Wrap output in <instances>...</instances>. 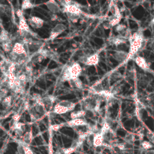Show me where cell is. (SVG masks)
<instances>
[{"label": "cell", "mask_w": 154, "mask_h": 154, "mask_svg": "<svg viewBox=\"0 0 154 154\" xmlns=\"http://www.w3.org/2000/svg\"><path fill=\"white\" fill-rule=\"evenodd\" d=\"M128 40L130 43L129 51L127 60H129L134 57L140 49H142L145 44V40L143 32L141 31H137L132 34Z\"/></svg>", "instance_id": "6da1fadb"}, {"label": "cell", "mask_w": 154, "mask_h": 154, "mask_svg": "<svg viewBox=\"0 0 154 154\" xmlns=\"http://www.w3.org/2000/svg\"><path fill=\"white\" fill-rule=\"evenodd\" d=\"M81 72L82 67L79 63L73 62L70 65L66 66L62 73L61 80L63 82H69L72 79L79 78Z\"/></svg>", "instance_id": "7a4b0ae2"}, {"label": "cell", "mask_w": 154, "mask_h": 154, "mask_svg": "<svg viewBox=\"0 0 154 154\" xmlns=\"http://www.w3.org/2000/svg\"><path fill=\"white\" fill-rule=\"evenodd\" d=\"M76 103L69 100H61L54 105L52 112L55 114H64L74 110Z\"/></svg>", "instance_id": "3957f363"}, {"label": "cell", "mask_w": 154, "mask_h": 154, "mask_svg": "<svg viewBox=\"0 0 154 154\" xmlns=\"http://www.w3.org/2000/svg\"><path fill=\"white\" fill-rule=\"evenodd\" d=\"M79 61L87 66H96L99 62V55L96 52L89 55L84 56L79 59Z\"/></svg>", "instance_id": "277c9868"}, {"label": "cell", "mask_w": 154, "mask_h": 154, "mask_svg": "<svg viewBox=\"0 0 154 154\" xmlns=\"http://www.w3.org/2000/svg\"><path fill=\"white\" fill-rule=\"evenodd\" d=\"M16 14L19 19V31L30 32L32 30L30 29L28 23H27L23 11L20 9L16 10Z\"/></svg>", "instance_id": "5b68a950"}, {"label": "cell", "mask_w": 154, "mask_h": 154, "mask_svg": "<svg viewBox=\"0 0 154 154\" xmlns=\"http://www.w3.org/2000/svg\"><path fill=\"white\" fill-rule=\"evenodd\" d=\"M66 29H67V27L65 25L61 23H57L51 29L49 36L48 38V40L52 41L55 40L60 34H61L63 32H64Z\"/></svg>", "instance_id": "8992f818"}, {"label": "cell", "mask_w": 154, "mask_h": 154, "mask_svg": "<svg viewBox=\"0 0 154 154\" xmlns=\"http://www.w3.org/2000/svg\"><path fill=\"white\" fill-rule=\"evenodd\" d=\"M45 23V20L38 16H31L28 19V25L33 29L42 28Z\"/></svg>", "instance_id": "52a82bcc"}, {"label": "cell", "mask_w": 154, "mask_h": 154, "mask_svg": "<svg viewBox=\"0 0 154 154\" xmlns=\"http://www.w3.org/2000/svg\"><path fill=\"white\" fill-rule=\"evenodd\" d=\"M135 63L142 70L146 71V72H150L151 69L150 68L149 63L147 62L146 60L140 55H137L134 58Z\"/></svg>", "instance_id": "ba28073f"}, {"label": "cell", "mask_w": 154, "mask_h": 154, "mask_svg": "<svg viewBox=\"0 0 154 154\" xmlns=\"http://www.w3.org/2000/svg\"><path fill=\"white\" fill-rule=\"evenodd\" d=\"M48 9L52 14H57L61 11V8L60 4L54 0H50L45 3Z\"/></svg>", "instance_id": "9c48e42d"}, {"label": "cell", "mask_w": 154, "mask_h": 154, "mask_svg": "<svg viewBox=\"0 0 154 154\" xmlns=\"http://www.w3.org/2000/svg\"><path fill=\"white\" fill-rule=\"evenodd\" d=\"M55 101V97L52 95H48L42 97V102L45 105L47 111H51L53 108L54 103Z\"/></svg>", "instance_id": "30bf717a"}, {"label": "cell", "mask_w": 154, "mask_h": 154, "mask_svg": "<svg viewBox=\"0 0 154 154\" xmlns=\"http://www.w3.org/2000/svg\"><path fill=\"white\" fill-rule=\"evenodd\" d=\"M87 122L83 118H78L75 119H71L70 120L68 121L65 123V125H67L68 126L75 128V127H79V126H86L88 125Z\"/></svg>", "instance_id": "8fae6325"}, {"label": "cell", "mask_w": 154, "mask_h": 154, "mask_svg": "<svg viewBox=\"0 0 154 154\" xmlns=\"http://www.w3.org/2000/svg\"><path fill=\"white\" fill-rule=\"evenodd\" d=\"M11 52L17 55H25L28 56L23 43L16 42L14 44Z\"/></svg>", "instance_id": "7c38bea8"}, {"label": "cell", "mask_w": 154, "mask_h": 154, "mask_svg": "<svg viewBox=\"0 0 154 154\" xmlns=\"http://www.w3.org/2000/svg\"><path fill=\"white\" fill-rule=\"evenodd\" d=\"M11 129L14 131L16 135L22 136L25 130V125L19 122L13 123L11 125Z\"/></svg>", "instance_id": "4fadbf2b"}, {"label": "cell", "mask_w": 154, "mask_h": 154, "mask_svg": "<svg viewBox=\"0 0 154 154\" xmlns=\"http://www.w3.org/2000/svg\"><path fill=\"white\" fill-rule=\"evenodd\" d=\"M128 52L123 50H119L114 52L113 58L118 62L122 63L127 60Z\"/></svg>", "instance_id": "5bb4252c"}, {"label": "cell", "mask_w": 154, "mask_h": 154, "mask_svg": "<svg viewBox=\"0 0 154 154\" xmlns=\"http://www.w3.org/2000/svg\"><path fill=\"white\" fill-rule=\"evenodd\" d=\"M127 41H128V39L126 38L124 36L121 35H118L116 36L112 37L109 40V42L117 46L125 44L127 42Z\"/></svg>", "instance_id": "9a60e30c"}, {"label": "cell", "mask_w": 154, "mask_h": 154, "mask_svg": "<svg viewBox=\"0 0 154 154\" xmlns=\"http://www.w3.org/2000/svg\"><path fill=\"white\" fill-rule=\"evenodd\" d=\"M103 141H104L103 135L100 132H99L97 133L94 134L93 145L96 147L102 146L103 144Z\"/></svg>", "instance_id": "2e32d148"}, {"label": "cell", "mask_w": 154, "mask_h": 154, "mask_svg": "<svg viewBox=\"0 0 154 154\" xmlns=\"http://www.w3.org/2000/svg\"><path fill=\"white\" fill-rule=\"evenodd\" d=\"M10 38L9 33L4 28L2 24L0 22V43L8 40Z\"/></svg>", "instance_id": "e0dca14e"}, {"label": "cell", "mask_w": 154, "mask_h": 154, "mask_svg": "<svg viewBox=\"0 0 154 154\" xmlns=\"http://www.w3.org/2000/svg\"><path fill=\"white\" fill-rule=\"evenodd\" d=\"M14 44V43L13 42V40L11 39V37H10V38L8 40L1 43V46L5 52L10 53L12 51Z\"/></svg>", "instance_id": "ac0fdd59"}, {"label": "cell", "mask_w": 154, "mask_h": 154, "mask_svg": "<svg viewBox=\"0 0 154 154\" xmlns=\"http://www.w3.org/2000/svg\"><path fill=\"white\" fill-rule=\"evenodd\" d=\"M28 112L29 113V117H30V119L31 120V121H37L40 119V116L38 115V114L35 111L34 107L32 105L31 106H29L28 109Z\"/></svg>", "instance_id": "d6986e66"}, {"label": "cell", "mask_w": 154, "mask_h": 154, "mask_svg": "<svg viewBox=\"0 0 154 154\" xmlns=\"http://www.w3.org/2000/svg\"><path fill=\"white\" fill-rule=\"evenodd\" d=\"M69 83L71 85L72 87H73V88H75L77 89H79V90L83 88V86H84L83 83L79 78L69 81Z\"/></svg>", "instance_id": "ffe728a7"}, {"label": "cell", "mask_w": 154, "mask_h": 154, "mask_svg": "<svg viewBox=\"0 0 154 154\" xmlns=\"http://www.w3.org/2000/svg\"><path fill=\"white\" fill-rule=\"evenodd\" d=\"M86 115V112L84 110H79V111H73L70 112V117L71 119L82 118Z\"/></svg>", "instance_id": "44dd1931"}, {"label": "cell", "mask_w": 154, "mask_h": 154, "mask_svg": "<svg viewBox=\"0 0 154 154\" xmlns=\"http://www.w3.org/2000/svg\"><path fill=\"white\" fill-rule=\"evenodd\" d=\"M122 18V16H115L114 15H112L109 17L108 23L110 24L111 26H116L118 24L120 23V22Z\"/></svg>", "instance_id": "7402d4cb"}, {"label": "cell", "mask_w": 154, "mask_h": 154, "mask_svg": "<svg viewBox=\"0 0 154 154\" xmlns=\"http://www.w3.org/2000/svg\"><path fill=\"white\" fill-rule=\"evenodd\" d=\"M34 4L29 0H24L22 2L21 4V8L20 10L23 11L24 10L31 9L34 7Z\"/></svg>", "instance_id": "603a6c76"}, {"label": "cell", "mask_w": 154, "mask_h": 154, "mask_svg": "<svg viewBox=\"0 0 154 154\" xmlns=\"http://www.w3.org/2000/svg\"><path fill=\"white\" fill-rule=\"evenodd\" d=\"M12 96L9 95V96H7L1 102V103L2 104V106L7 109V108H8L11 105V103H12Z\"/></svg>", "instance_id": "cb8c5ba5"}, {"label": "cell", "mask_w": 154, "mask_h": 154, "mask_svg": "<svg viewBox=\"0 0 154 154\" xmlns=\"http://www.w3.org/2000/svg\"><path fill=\"white\" fill-rule=\"evenodd\" d=\"M32 132L31 131H28L26 132L23 136L22 138V142L28 146L29 144V143H31V140H32Z\"/></svg>", "instance_id": "d4e9b609"}, {"label": "cell", "mask_w": 154, "mask_h": 154, "mask_svg": "<svg viewBox=\"0 0 154 154\" xmlns=\"http://www.w3.org/2000/svg\"><path fill=\"white\" fill-rule=\"evenodd\" d=\"M66 16L69 20H70L72 23H76L79 19L81 15L77 14H72V13H66Z\"/></svg>", "instance_id": "484cf974"}, {"label": "cell", "mask_w": 154, "mask_h": 154, "mask_svg": "<svg viewBox=\"0 0 154 154\" xmlns=\"http://www.w3.org/2000/svg\"><path fill=\"white\" fill-rule=\"evenodd\" d=\"M126 29V26L123 23H119L115 26V30L119 33V35H121L123 36L125 32Z\"/></svg>", "instance_id": "4316f807"}, {"label": "cell", "mask_w": 154, "mask_h": 154, "mask_svg": "<svg viewBox=\"0 0 154 154\" xmlns=\"http://www.w3.org/2000/svg\"><path fill=\"white\" fill-rule=\"evenodd\" d=\"M8 93V90L7 88H0V103L7 96Z\"/></svg>", "instance_id": "83f0119b"}, {"label": "cell", "mask_w": 154, "mask_h": 154, "mask_svg": "<svg viewBox=\"0 0 154 154\" xmlns=\"http://www.w3.org/2000/svg\"><path fill=\"white\" fill-rule=\"evenodd\" d=\"M141 146H142V148L144 150H148L150 149L153 147V145H152V144L150 141H144L141 143Z\"/></svg>", "instance_id": "f1b7e54d"}, {"label": "cell", "mask_w": 154, "mask_h": 154, "mask_svg": "<svg viewBox=\"0 0 154 154\" xmlns=\"http://www.w3.org/2000/svg\"><path fill=\"white\" fill-rule=\"evenodd\" d=\"M124 139L126 143L132 144L134 140V136L132 134H128L125 136Z\"/></svg>", "instance_id": "f546056e"}, {"label": "cell", "mask_w": 154, "mask_h": 154, "mask_svg": "<svg viewBox=\"0 0 154 154\" xmlns=\"http://www.w3.org/2000/svg\"><path fill=\"white\" fill-rule=\"evenodd\" d=\"M76 149L73 147L70 146V147L68 148H66V149H63V152L64 154H72L73 152H74Z\"/></svg>", "instance_id": "4dcf8cb0"}, {"label": "cell", "mask_w": 154, "mask_h": 154, "mask_svg": "<svg viewBox=\"0 0 154 154\" xmlns=\"http://www.w3.org/2000/svg\"><path fill=\"white\" fill-rule=\"evenodd\" d=\"M115 5H116V4L114 3V1H111L109 2V9L111 13H112V15H114V11H115Z\"/></svg>", "instance_id": "1f68e13d"}, {"label": "cell", "mask_w": 154, "mask_h": 154, "mask_svg": "<svg viewBox=\"0 0 154 154\" xmlns=\"http://www.w3.org/2000/svg\"><path fill=\"white\" fill-rule=\"evenodd\" d=\"M65 125V123H61V124H57V125H54L52 126H51V129L52 130V131H58L60 128H61L63 126Z\"/></svg>", "instance_id": "d6a6232c"}, {"label": "cell", "mask_w": 154, "mask_h": 154, "mask_svg": "<svg viewBox=\"0 0 154 154\" xmlns=\"http://www.w3.org/2000/svg\"><path fill=\"white\" fill-rule=\"evenodd\" d=\"M103 28H104V29H109L111 26L110 24L108 23V22L104 23L103 24Z\"/></svg>", "instance_id": "836d02e7"}, {"label": "cell", "mask_w": 154, "mask_h": 154, "mask_svg": "<svg viewBox=\"0 0 154 154\" xmlns=\"http://www.w3.org/2000/svg\"><path fill=\"white\" fill-rule=\"evenodd\" d=\"M58 19V16L57 14H52L51 16V20L52 21H55L57 20V19Z\"/></svg>", "instance_id": "e575fe53"}, {"label": "cell", "mask_w": 154, "mask_h": 154, "mask_svg": "<svg viewBox=\"0 0 154 154\" xmlns=\"http://www.w3.org/2000/svg\"><path fill=\"white\" fill-rule=\"evenodd\" d=\"M150 27L153 32L154 33V23H150Z\"/></svg>", "instance_id": "d590c367"}, {"label": "cell", "mask_w": 154, "mask_h": 154, "mask_svg": "<svg viewBox=\"0 0 154 154\" xmlns=\"http://www.w3.org/2000/svg\"><path fill=\"white\" fill-rule=\"evenodd\" d=\"M150 23H154V17L152 18V20H151Z\"/></svg>", "instance_id": "8d00e7d4"}, {"label": "cell", "mask_w": 154, "mask_h": 154, "mask_svg": "<svg viewBox=\"0 0 154 154\" xmlns=\"http://www.w3.org/2000/svg\"><path fill=\"white\" fill-rule=\"evenodd\" d=\"M153 9L154 10V4H153Z\"/></svg>", "instance_id": "74e56055"}]
</instances>
